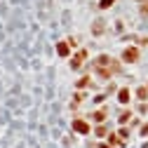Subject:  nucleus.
I'll return each mask as SVG.
<instances>
[{
  "label": "nucleus",
  "mask_w": 148,
  "mask_h": 148,
  "mask_svg": "<svg viewBox=\"0 0 148 148\" xmlns=\"http://www.w3.org/2000/svg\"><path fill=\"white\" fill-rule=\"evenodd\" d=\"M122 57H125L127 61H136V57H139V52H136L134 47H129V49H125V54H122Z\"/></svg>",
  "instance_id": "f257e3e1"
},
{
  "label": "nucleus",
  "mask_w": 148,
  "mask_h": 148,
  "mask_svg": "<svg viewBox=\"0 0 148 148\" xmlns=\"http://www.w3.org/2000/svg\"><path fill=\"white\" fill-rule=\"evenodd\" d=\"M75 129H78V132H87V129H89V127H87L85 122H75Z\"/></svg>",
  "instance_id": "7ed1b4c3"
},
{
  "label": "nucleus",
  "mask_w": 148,
  "mask_h": 148,
  "mask_svg": "<svg viewBox=\"0 0 148 148\" xmlns=\"http://www.w3.org/2000/svg\"><path fill=\"white\" fill-rule=\"evenodd\" d=\"M108 5H113V0H103L101 3V7H108Z\"/></svg>",
  "instance_id": "20e7f679"
},
{
  "label": "nucleus",
  "mask_w": 148,
  "mask_h": 148,
  "mask_svg": "<svg viewBox=\"0 0 148 148\" xmlns=\"http://www.w3.org/2000/svg\"><path fill=\"white\" fill-rule=\"evenodd\" d=\"M120 101H122V103L129 101V92H127V89H120Z\"/></svg>",
  "instance_id": "f03ea898"
}]
</instances>
